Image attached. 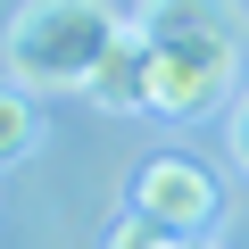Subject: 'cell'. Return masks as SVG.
<instances>
[{"mask_svg": "<svg viewBox=\"0 0 249 249\" xmlns=\"http://www.w3.org/2000/svg\"><path fill=\"white\" fill-rule=\"evenodd\" d=\"M108 249H191L183 232H166V224H150V216H133L124 208L116 224H108Z\"/></svg>", "mask_w": 249, "mask_h": 249, "instance_id": "obj_6", "label": "cell"}, {"mask_svg": "<svg viewBox=\"0 0 249 249\" xmlns=\"http://www.w3.org/2000/svg\"><path fill=\"white\" fill-rule=\"evenodd\" d=\"M133 34L150 50V108L199 116L241 67V0H142Z\"/></svg>", "mask_w": 249, "mask_h": 249, "instance_id": "obj_1", "label": "cell"}, {"mask_svg": "<svg viewBox=\"0 0 249 249\" xmlns=\"http://www.w3.org/2000/svg\"><path fill=\"white\" fill-rule=\"evenodd\" d=\"M34 150H42V108H34V91L0 83V166H17V158H34Z\"/></svg>", "mask_w": 249, "mask_h": 249, "instance_id": "obj_5", "label": "cell"}, {"mask_svg": "<svg viewBox=\"0 0 249 249\" xmlns=\"http://www.w3.org/2000/svg\"><path fill=\"white\" fill-rule=\"evenodd\" d=\"M232 158L249 166V91H241V108H232Z\"/></svg>", "mask_w": 249, "mask_h": 249, "instance_id": "obj_7", "label": "cell"}, {"mask_svg": "<svg viewBox=\"0 0 249 249\" xmlns=\"http://www.w3.org/2000/svg\"><path fill=\"white\" fill-rule=\"evenodd\" d=\"M216 208H224V191H216V175L199 166V158H150L142 175H133V216H150V224H166V232H183V241H208V224H216Z\"/></svg>", "mask_w": 249, "mask_h": 249, "instance_id": "obj_3", "label": "cell"}, {"mask_svg": "<svg viewBox=\"0 0 249 249\" xmlns=\"http://www.w3.org/2000/svg\"><path fill=\"white\" fill-rule=\"evenodd\" d=\"M83 100H91V108H108V116H133V108H150V50H142L133 17H124V25H116V42L100 50V67H91Z\"/></svg>", "mask_w": 249, "mask_h": 249, "instance_id": "obj_4", "label": "cell"}, {"mask_svg": "<svg viewBox=\"0 0 249 249\" xmlns=\"http://www.w3.org/2000/svg\"><path fill=\"white\" fill-rule=\"evenodd\" d=\"M191 249H216V241H191Z\"/></svg>", "mask_w": 249, "mask_h": 249, "instance_id": "obj_8", "label": "cell"}, {"mask_svg": "<svg viewBox=\"0 0 249 249\" xmlns=\"http://www.w3.org/2000/svg\"><path fill=\"white\" fill-rule=\"evenodd\" d=\"M116 9L108 0H25L0 34V58H9L17 91H83L100 50L116 42Z\"/></svg>", "mask_w": 249, "mask_h": 249, "instance_id": "obj_2", "label": "cell"}]
</instances>
